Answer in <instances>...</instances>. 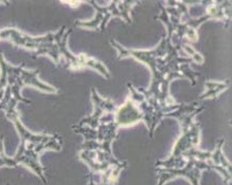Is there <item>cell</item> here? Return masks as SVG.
<instances>
[{"label": "cell", "mask_w": 232, "mask_h": 185, "mask_svg": "<svg viewBox=\"0 0 232 185\" xmlns=\"http://www.w3.org/2000/svg\"><path fill=\"white\" fill-rule=\"evenodd\" d=\"M110 44L118 52L119 59L131 56L150 67L152 71L150 85L147 89H140L145 96L161 105L171 106L175 104L169 93L170 83L175 78H188L193 86L196 84L199 73L189 67L192 59L181 57L179 49L172 44L167 36L162 38L153 50L126 49L113 39L110 40Z\"/></svg>", "instance_id": "obj_1"}, {"label": "cell", "mask_w": 232, "mask_h": 185, "mask_svg": "<svg viewBox=\"0 0 232 185\" xmlns=\"http://www.w3.org/2000/svg\"><path fill=\"white\" fill-rule=\"evenodd\" d=\"M96 9V16L88 21H81L79 26L85 29H96L103 33L106 23L113 17L122 18L126 23H131L130 12L138 1H109L107 5L100 7L98 2H90Z\"/></svg>", "instance_id": "obj_2"}, {"label": "cell", "mask_w": 232, "mask_h": 185, "mask_svg": "<svg viewBox=\"0 0 232 185\" xmlns=\"http://www.w3.org/2000/svg\"><path fill=\"white\" fill-rule=\"evenodd\" d=\"M91 91H92L91 99H92V103H93V112H92V114L89 117L83 120L81 125L86 124L87 127L89 126V128L96 129V128L99 127L100 121L104 117V116L114 113L117 110V107H116V104L113 100L110 99H104V97H102L96 91L94 88H92Z\"/></svg>", "instance_id": "obj_3"}, {"label": "cell", "mask_w": 232, "mask_h": 185, "mask_svg": "<svg viewBox=\"0 0 232 185\" xmlns=\"http://www.w3.org/2000/svg\"><path fill=\"white\" fill-rule=\"evenodd\" d=\"M143 121V114L137 102L129 96L121 107L114 112V122L120 127H128Z\"/></svg>", "instance_id": "obj_4"}, {"label": "cell", "mask_w": 232, "mask_h": 185, "mask_svg": "<svg viewBox=\"0 0 232 185\" xmlns=\"http://www.w3.org/2000/svg\"><path fill=\"white\" fill-rule=\"evenodd\" d=\"M229 87V80H226L224 83H215V82H208L206 83V90L199 96V100L206 99H215L220 92Z\"/></svg>", "instance_id": "obj_5"}, {"label": "cell", "mask_w": 232, "mask_h": 185, "mask_svg": "<svg viewBox=\"0 0 232 185\" xmlns=\"http://www.w3.org/2000/svg\"><path fill=\"white\" fill-rule=\"evenodd\" d=\"M64 3H68L70 5H77V4H80L81 2H77V1H66V2H64Z\"/></svg>", "instance_id": "obj_6"}]
</instances>
